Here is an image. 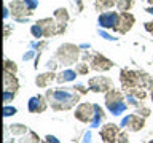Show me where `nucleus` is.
I'll use <instances>...</instances> for the list:
<instances>
[{
	"mask_svg": "<svg viewBox=\"0 0 153 143\" xmlns=\"http://www.w3.org/2000/svg\"><path fill=\"white\" fill-rule=\"evenodd\" d=\"M150 143H153V142H150Z\"/></svg>",
	"mask_w": 153,
	"mask_h": 143,
	"instance_id": "ea45409f",
	"label": "nucleus"
},
{
	"mask_svg": "<svg viewBox=\"0 0 153 143\" xmlns=\"http://www.w3.org/2000/svg\"><path fill=\"white\" fill-rule=\"evenodd\" d=\"M54 19L62 26H65L67 21H69V11L65 8H57L54 11Z\"/></svg>",
	"mask_w": 153,
	"mask_h": 143,
	"instance_id": "a211bd4d",
	"label": "nucleus"
},
{
	"mask_svg": "<svg viewBox=\"0 0 153 143\" xmlns=\"http://www.w3.org/2000/svg\"><path fill=\"white\" fill-rule=\"evenodd\" d=\"M89 67L93 70H97V72H107L110 70L113 67V62L107 59V57H104L102 54H94L93 57H91V60H89Z\"/></svg>",
	"mask_w": 153,
	"mask_h": 143,
	"instance_id": "1a4fd4ad",
	"label": "nucleus"
},
{
	"mask_svg": "<svg viewBox=\"0 0 153 143\" xmlns=\"http://www.w3.org/2000/svg\"><path fill=\"white\" fill-rule=\"evenodd\" d=\"M74 89H75L76 92H78V94H81V95L88 92V89H85V88H83V86H81V84H76V86H74Z\"/></svg>",
	"mask_w": 153,
	"mask_h": 143,
	"instance_id": "2f4dec72",
	"label": "nucleus"
},
{
	"mask_svg": "<svg viewBox=\"0 0 153 143\" xmlns=\"http://www.w3.org/2000/svg\"><path fill=\"white\" fill-rule=\"evenodd\" d=\"M3 91H13L16 92L19 89V81L18 78L14 76V73H10V72H5V76H3Z\"/></svg>",
	"mask_w": 153,
	"mask_h": 143,
	"instance_id": "ddd939ff",
	"label": "nucleus"
},
{
	"mask_svg": "<svg viewBox=\"0 0 153 143\" xmlns=\"http://www.w3.org/2000/svg\"><path fill=\"white\" fill-rule=\"evenodd\" d=\"M19 143H42V140H40V137H38L35 132L29 130L27 133L21 135V140H19Z\"/></svg>",
	"mask_w": 153,
	"mask_h": 143,
	"instance_id": "6ab92c4d",
	"label": "nucleus"
},
{
	"mask_svg": "<svg viewBox=\"0 0 153 143\" xmlns=\"http://www.w3.org/2000/svg\"><path fill=\"white\" fill-rule=\"evenodd\" d=\"M94 107H96V114H94V119H93V121H91L89 124H93L94 127H97L99 124H100V121H102V119L105 118V113H104V110L100 108L97 103H94Z\"/></svg>",
	"mask_w": 153,
	"mask_h": 143,
	"instance_id": "aec40b11",
	"label": "nucleus"
},
{
	"mask_svg": "<svg viewBox=\"0 0 153 143\" xmlns=\"http://www.w3.org/2000/svg\"><path fill=\"white\" fill-rule=\"evenodd\" d=\"M134 21H136V18L132 16L131 13H120V21H118V26L113 29V30H117L118 33H126L131 30V27L134 26Z\"/></svg>",
	"mask_w": 153,
	"mask_h": 143,
	"instance_id": "9b49d317",
	"label": "nucleus"
},
{
	"mask_svg": "<svg viewBox=\"0 0 153 143\" xmlns=\"http://www.w3.org/2000/svg\"><path fill=\"white\" fill-rule=\"evenodd\" d=\"M148 2H150V3H152V5H153V0H148Z\"/></svg>",
	"mask_w": 153,
	"mask_h": 143,
	"instance_id": "4c0bfd02",
	"label": "nucleus"
},
{
	"mask_svg": "<svg viewBox=\"0 0 153 143\" xmlns=\"http://www.w3.org/2000/svg\"><path fill=\"white\" fill-rule=\"evenodd\" d=\"M10 10H11V14L16 21L22 22V21H27V18L32 14V11L27 8V5L24 0H13L10 3Z\"/></svg>",
	"mask_w": 153,
	"mask_h": 143,
	"instance_id": "20e7f679",
	"label": "nucleus"
},
{
	"mask_svg": "<svg viewBox=\"0 0 153 143\" xmlns=\"http://www.w3.org/2000/svg\"><path fill=\"white\" fill-rule=\"evenodd\" d=\"M56 73L54 72H46V73H42V75H38L37 78H35V84L38 86V88H46V86H50L53 81L56 80Z\"/></svg>",
	"mask_w": 153,
	"mask_h": 143,
	"instance_id": "4468645a",
	"label": "nucleus"
},
{
	"mask_svg": "<svg viewBox=\"0 0 153 143\" xmlns=\"http://www.w3.org/2000/svg\"><path fill=\"white\" fill-rule=\"evenodd\" d=\"M42 143H50V142H48V140H45V142H42Z\"/></svg>",
	"mask_w": 153,
	"mask_h": 143,
	"instance_id": "e433bc0d",
	"label": "nucleus"
},
{
	"mask_svg": "<svg viewBox=\"0 0 153 143\" xmlns=\"http://www.w3.org/2000/svg\"><path fill=\"white\" fill-rule=\"evenodd\" d=\"M118 135H120V127L117 124H105V126L100 129V137L105 143H117L118 142Z\"/></svg>",
	"mask_w": 153,
	"mask_h": 143,
	"instance_id": "6e6552de",
	"label": "nucleus"
},
{
	"mask_svg": "<svg viewBox=\"0 0 153 143\" xmlns=\"http://www.w3.org/2000/svg\"><path fill=\"white\" fill-rule=\"evenodd\" d=\"M137 114H140V116L147 118V116H150V114H152V111H150V108H147V107H140V108L137 110Z\"/></svg>",
	"mask_w": 153,
	"mask_h": 143,
	"instance_id": "c85d7f7f",
	"label": "nucleus"
},
{
	"mask_svg": "<svg viewBox=\"0 0 153 143\" xmlns=\"http://www.w3.org/2000/svg\"><path fill=\"white\" fill-rule=\"evenodd\" d=\"M118 21H120V13H115V11L100 13L99 16V26L104 29H115L118 26Z\"/></svg>",
	"mask_w": 153,
	"mask_h": 143,
	"instance_id": "9d476101",
	"label": "nucleus"
},
{
	"mask_svg": "<svg viewBox=\"0 0 153 143\" xmlns=\"http://www.w3.org/2000/svg\"><path fill=\"white\" fill-rule=\"evenodd\" d=\"M24 2H26L27 8L30 10V11H33V10L37 8V5H38V2H37V0H24Z\"/></svg>",
	"mask_w": 153,
	"mask_h": 143,
	"instance_id": "c756f323",
	"label": "nucleus"
},
{
	"mask_svg": "<svg viewBox=\"0 0 153 143\" xmlns=\"http://www.w3.org/2000/svg\"><path fill=\"white\" fill-rule=\"evenodd\" d=\"M30 32H32V35L35 37V38H42V37H43V29H42V26H40L38 22H35V24L32 26Z\"/></svg>",
	"mask_w": 153,
	"mask_h": 143,
	"instance_id": "393cba45",
	"label": "nucleus"
},
{
	"mask_svg": "<svg viewBox=\"0 0 153 143\" xmlns=\"http://www.w3.org/2000/svg\"><path fill=\"white\" fill-rule=\"evenodd\" d=\"M80 95L74 88L69 89H50L46 92V99H50L51 102V108L56 111H65L70 110L74 105L80 100Z\"/></svg>",
	"mask_w": 153,
	"mask_h": 143,
	"instance_id": "f257e3e1",
	"label": "nucleus"
},
{
	"mask_svg": "<svg viewBox=\"0 0 153 143\" xmlns=\"http://www.w3.org/2000/svg\"><path fill=\"white\" fill-rule=\"evenodd\" d=\"M121 126L126 127L128 130L137 132V130H140V129L145 126V118L140 116V114H137V113L136 114H128V116L123 119Z\"/></svg>",
	"mask_w": 153,
	"mask_h": 143,
	"instance_id": "0eeeda50",
	"label": "nucleus"
},
{
	"mask_svg": "<svg viewBox=\"0 0 153 143\" xmlns=\"http://www.w3.org/2000/svg\"><path fill=\"white\" fill-rule=\"evenodd\" d=\"M48 107L46 95H33L29 100V111L30 113H43Z\"/></svg>",
	"mask_w": 153,
	"mask_h": 143,
	"instance_id": "f8f14e48",
	"label": "nucleus"
},
{
	"mask_svg": "<svg viewBox=\"0 0 153 143\" xmlns=\"http://www.w3.org/2000/svg\"><path fill=\"white\" fill-rule=\"evenodd\" d=\"M110 89H113V83L107 76H94L89 80V91L93 92H108Z\"/></svg>",
	"mask_w": 153,
	"mask_h": 143,
	"instance_id": "423d86ee",
	"label": "nucleus"
},
{
	"mask_svg": "<svg viewBox=\"0 0 153 143\" xmlns=\"http://www.w3.org/2000/svg\"><path fill=\"white\" fill-rule=\"evenodd\" d=\"M45 140H48L50 143H59V140H57L56 137H53V135H46V138H45Z\"/></svg>",
	"mask_w": 153,
	"mask_h": 143,
	"instance_id": "473e14b6",
	"label": "nucleus"
},
{
	"mask_svg": "<svg viewBox=\"0 0 153 143\" xmlns=\"http://www.w3.org/2000/svg\"><path fill=\"white\" fill-rule=\"evenodd\" d=\"M10 127V132L13 133V135H24V133L29 132L27 126H24V124H11Z\"/></svg>",
	"mask_w": 153,
	"mask_h": 143,
	"instance_id": "4be33fe9",
	"label": "nucleus"
},
{
	"mask_svg": "<svg viewBox=\"0 0 153 143\" xmlns=\"http://www.w3.org/2000/svg\"><path fill=\"white\" fill-rule=\"evenodd\" d=\"M128 133L126 132H120V135H118V142L117 143H128Z\"/></svg>",
	"mask_w": 153,
	"mask_h": 143,
	"instance_id": "7c9ffc66",
	"label": "nucleus"
},
{
	"mask_svg": "<svg viewBox=\"0 0 153 143\" xmlns=\"http://www.w3.org/2000/svg\"><path fill=\"white\" fill-rule=\"evenodd\" d=\"M145 29H147V32H150L153 35V22H145Z\"/></svg>",
	"mask_w": 153,
	"mask_h": 143,
	"instance_id": "72a5a7b5",
	"label": "nucleus"
},
{
	"mask_svg": "<svg viewBox=\"0 0 153 143\" xmlns=\"http://www.w3.org/2000/svg\"><path fill=\"white\" fill-rule=\"evenodd\" d=\"M120 81H121L123 88L128 91L134 88H142V72L123 69L120 73Z\"/></svg>",
	"mask_w": 153,
	"mask_h": 143,
	"instance_id": "7ed1b4c3",
	"label": "nucleus"
},
{
	"mask_svg": "<svg viewBox=\"0 0 153 143\" xmlns=\"http://www.w3.org/2000/svg\"><path fill=\"white\" fill-rule=\"evenodd\" d=\"M46 65H48V69H50V70H54V69H56V67H57V64H56V62H54V60H50V62H48V64H46Z\"/></svg>",
	"mask_w": 153,
	"mask_h": 143,
	"instance_id": "f704fd0d",
	"label": "nucleus"
},
{
	"mask_svg": "<svg viewBox=\"0 0 153 143\" xmlns=\"http://www.w3.org/2000/svg\"><path fill=\"white\" fill-rule=\"evenodd\" d=\"M3 69H5V72H10V73H16V72H18V65L14 64L13 60L7 59V60H5V65H3Z\"/></svg>",
	"mask_w": 153,
	"mask_h": 143,
	"instance_id": "b1692460",
	"label": "nucleus"
},
{
	"mask_svg": "<svg viewBox=\"0 0 153 143\" xmlns=\"http://www.w3.org/2000/svg\"><path fill=\"white\" fill-rule=\"evenodd\" d=\"M96 114V107L94 103H80L75 110V119H78L80 122H91L94 119Z\"/></svg>",
	"mask_w": 153,
	"mask_h": 143,
	"instance_id": "39448f33",
	"label": "nucleus"
},
{
	"mask_svg": "<svg viewBox=\"0 0 153 143\" xmlns=\"http://www.w3.org/2000/svg\"><path fill=\"white\" fill-rule=\"evenodd\" d=\"M132 5H134L132 0H118L117 8H118L120 13H126V11H129V10L132 8Z\"/></svg>",
	"mask_w": 153,
	"mask_h": 143,
	"instance_id": "5701e85b",
	"label": "nucleus"
},
{
	"mask_svg": "<svg viewBox=\"0 0 153 143\" xmlns=\"http://www.w3.org/2000/svg\"><path fill=\"white\" fill-rule=\"evenodd\" d=\"M16 113V108L14 107H10V105H5L3 107V116L5 118H8V116H11V114Z\"/></svg>",
	"mask_w": 153,
	"mask_h": 143,
	"instance_id": "cd10ccee",
	"label": "nucleus"
},
{
	"mask_svg": "<svg viewBox=\"0 0 153 143\" xmlns=\"http://www.w3.org/2000/svg\"><path fill=\"white\" fill-rule=\"evenodd\" d=\"M88 72H89V64H85V62H80V64H76V73L86 75Z\"/></svg>",
	"mask_w": 153,
	"mask_h": 143,
	"instance_id": "a878e982",
	"label": "nucleus"
},
{
	"mask_svg": "<svg viewBox=\"0 0 153 143\" xmlns=\"http://www.w3.org/2000/svg\"><path fill=\"white\" fill-rule=\"evenodd\" d=\"M107 108L112 111L115 116H118V114H121L124 110H126V103L124 102H117V103H110V105H107Z\"/></svg>",
	"mask_w": 153,
	"mask_h": 143,
	"instance_id": "412c9836",
	"label": "nucleus"
},
{
	"mask_svg": "<svg viewBox=\"0 0 153 143\" xmlns=\"http://www.w3.org/2000/svg\"><path fill=\"white\" fill-rule=\"evenodd\" d=\"M147 13H152V14H153V7H150V8H147Z\"/></svg>",
	"mask_w": 153,
	"mask_h": 143,
	"instance_id": "c9c22d12",
	"label": "nucleus"
},
{
	"mask_svg": "<svg viewBox=\"0 0 153 143\" xmlns=\"http://www.w3.org/2000/svg\"><path fill=\"white\" fill-rule=\"evenodd\" d=\"M56 57L61 64L64 65H72L78 60L80 57V48L72 45V43H65V45L59 46V49L56 52Z\"/></svg>",
	"mask_w": 153,
	"mask_h": 143,
	"instance_id": "f03ea898",
	"label": "nucleus"
},
{
	"mask_svg": "<svg viewBox=\"0 0 153 143\" xmlns=\"http://www.w3.org/2000/svg\"><path fill=\"white\" fill-rule=\"evenodd\" d=\"M14 95H16V92H13V91H3V102H5V105H8V102H11V100L14 99Z\"/></svg>",
	"mask_w": 153,
	"mask_h": 143,
	"instance_id": "bb28decb",
	"label": "nucleus"
},
{
	"mask_svg": "<svg viewBox=\"0 0 153 143\" xmlns=\"http://www.w3.org/2000/svg\"><path fill=\"white\" fill-rule=\"evenodd\" d=\"M118 3V0H96V10L99 13H104V10L112 8Z\"/></svg>",
	"mask_w": 153,
	"mask_h": 143,
	"instance_id": "f3484780",
	"label": "nucleus"
},
{
	"mask_svg": "<svg viewBox=\"0 0 153 143\" xmlns=\"http://www.w3.org/2000/svg\"><path fill=\"white\" fill-rule=\"evenodd\" d=\"M75 76H76V72H74V70H62L56 76V81L57 83H69V81L75 80Z\"/></svg>",
	"mask_w": 153,
	"mask_h": 143,
	"instance_id": "dca6fc26",
	"label": "nucleus"
},
{
	"mask_svg": "<svg viewBox=\"0 0 153 143\" xmlns=\"http://www.w3.org/2000/svg\"><path fill=\"white\" fill-rule=\"evenodd\" d=\"M152 102H153V92H152Z\"/></svg>",
	"mask_w": 153,
	"mask_h": 143,
	"instance_id": "58836bf2",
	"label": "nucleus"
},
{
	"mask_svg": "<svg viewBox=\"0 0 153 143\" xmlns=\"http://www.w3.org/2000/svg\"><path fill=\"white\" fill-rule=\"evenodd\" d=\"M117 102H124V95L123 92H120L118 89H110L108 92H105V105L110 103H117Z\"/></svg>",
	"mask_w": 153,
	"mask_h": 143,
	"instance_id": "2eb2a0df",
	"label": "nucleus"
}]
</instances>
